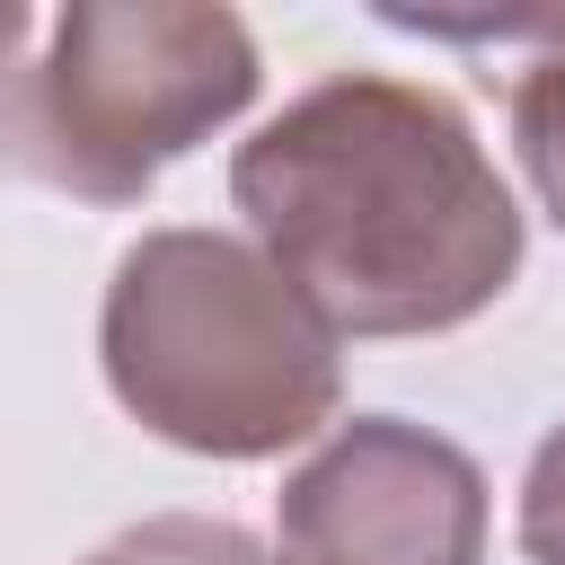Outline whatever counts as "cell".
Returning <instances> with one entry per match:
<instances>
[{
  "instance_id": "obj_7",
  "label": "cell",
  "mask_w": 565,
  "mask_h": 565,
  "mask_svg": "<svg viewBox=\"0 0 565 565\" xmlns=\"http://www.w3.org/2000/svg\"><path fill=\"white\" fill-rule=\"evenodd\" d=\"M521 556L530 565H565V424L530 450V477H521Z\"/></svg>"
},
{
  "instance_id": "obj_8",
  "label": "cell",
  "mask_w": 565,
  "mask_h": 565,
  "mask_svg": "<svg viewBox=\"0 0 565 565\" xmlns=\"http://www.w3.org/2000/svg\"><path fill=\"white\" fill-rule=\"evenodd\" d=\"M26 26H35V18H26L18 0H0V79H9V62H18V44H26Z\"/></svg>"
},
{
  "instance_id": "obj_5",
  "label": "cell",
  "mask_w": 565,
  "mask_h": 565,
  "mask_svg": "<svg viewBox=\"0 0 565 565\" xmlns=\"http://www.w3.org/2000/svg\"><path fill=\"white\" fill-rule=\"evenodd\" d=\"M406 35H450V44H530L512 71V150L539 185V203L565 221V9H494V18H415L380 9Z\"/></svg>"
},
{
  "instance_id": "obj_1",
  "label": "cell",
  "mask_w": 565,
  "mask_h": 565,
  "mask_svg": "<svg viewBox=\"0 0 565 565\" xmlns=\"http://www.w3.org/2000/svg\"><path fill=\"white\" fill-rule=\"evenodd\" d=\"M230 203L274 274L344 335H441L521 274V203L477 124L388 71H335L230 159Z\"/></svg>"
},
{
  "instance_id": "obj_6",
  "label": "cell",
  "mask_w": 565,
  "mask_h": 565,
  "mask_svg": "<svg viewBox=\"0 0 565 565\" xmlns=\"http://www.w3.org/2000/svg\"><path fill=\"white\" fill-rule=\"evenodd\" d=\"M88 565H274V547H256L238 521H203V512H159L115 530Z\"/></svg>"
},
{
  "instance_id": "obj_4",
  "label": "cell",
  "mask_w": 565,
  "mask_h": 565,
  "mask_svg": "<svg viewBox=\"0 0 565 565\" xmlns=\"http://www.w3.org/2000/svg\"><path fill=\"white\" fill-rule=\"evenodd\" d=\"M274 565H486V468L450 433L353 415L282 477Z\"/></svg>"
},
{
  "instance_id": "obj_3",
  "label": "cell",
  "mask_w": 565,
  "mask_h": 565,
  "mask_svg": "<svg viewBox=\"0 0 565 565\" xmlns=\"http://www.w3.org/2000/svg\"><path fill=\"white\" fill-rule=\"evenodd\" d=\"M265 62L212 0H79L18 97V150L79 203H141L185 150L247 115Z\"/></svg>"
},
{
  "instance_id": "obj_2",
  "label": "cell",
  "mask_w": 565,
  "mask_h": 565,
  "mask_svg": "<svg viewBox=\"0 0 565 565\" xmlns=\"http://www.w3.org/2000/svg\"><path fill=\"white\" fill-rule=\"evenodd\" d=\"M97 362L150 441L221 468L300 450L344 397L335 327L230 230H141L115 256Z\"/></svg>"
}]
</instances>
